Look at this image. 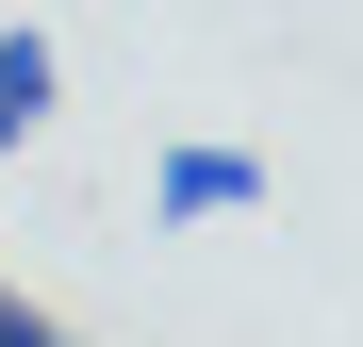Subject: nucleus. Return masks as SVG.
Masks as SVG:
<instances>
[{
  "label": "nucleus",
  "instance_id": "1",
  "mask_svg": "<svg viewBox=\"0 0 363 347\" xmlns=\"http://www.w3.org/2000/svg\"><path fill=\"white\" fill-rule=\"evenodd\" d=\"M281 182H264V149H231V133H182L165 165H149V215L165 231H215V215H264Z\"/></svg>",
  "mask_w": 363,
  "mask_h": 347
},
{
  "label": "nucleus",
  "instance_id": "2",
  "mask_svg": "<svg viewBox=\"0 0 363 347\" xmlns=\"http://www.w3.org/2000/svg\"><path fill=\"white\" fill-rule=\"evenodd\" d=\"M50 99H67V67H50V33L17 17V33H0V149H33V133H50Z\"/></svg>",
  "mask_w": 363,
  "mask_h": 347
},
{
  "label": "nucleus",
  "instance_id": "3",
  "mask_svg": "<svg viewBox=\"0 0 363 347\" xmlns=\"http://www.w3.org/2000/svg\"><path fill=\"white\" fill-rule=\"evenodd\" d=\"M0 347H67V331H50V314L17 298V281H0Z\"/></svg>",
  "mask_w": 363,
  "mask_h": 347
}]
</instances>
